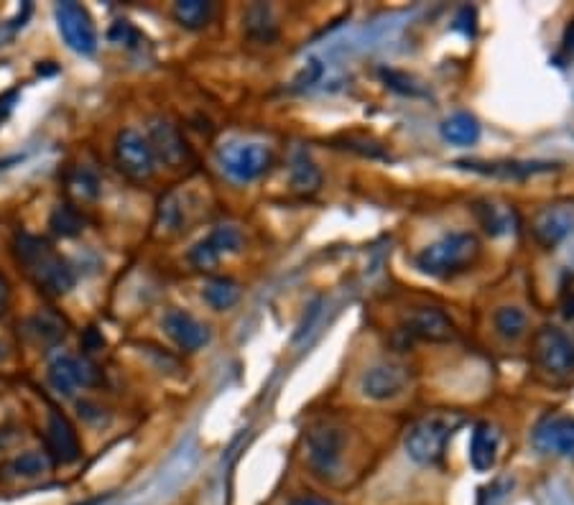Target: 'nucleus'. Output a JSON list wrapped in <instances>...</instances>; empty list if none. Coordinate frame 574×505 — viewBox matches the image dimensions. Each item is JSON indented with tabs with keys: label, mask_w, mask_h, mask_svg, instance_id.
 Returning a JSON list of instances; mask_svg holds the SVG:
<instances>
[{
	"label": "nucleus",
	"mask_w": 574,
	"mask_h": 505,
	"mask_svg": "<svg viewBox=\"0 0 574 505\" xmlns=\"http://www.w3.org/2000/svg\"><path fill=\"white\" fill-rule=\"evenodd\" d=\"M13 256L41 291L52 296L67 294L74 286V271L44 238L31 233H16Z\"/></svg>",
	"instance_id": "f257e3e1"
},
{
	"label": "nucleus",
	"mask_w": 574,
	"mask_h": 505,
	"mask_svg": "<svg viewBox=\"0 0 574 505\" xmlns=\"http://www.w3.org/2000/svg\"><path fill=\"white\" fill-rule=\"evenodd\" d=\"M480 258V240L472 233H449L437 243L427 245L416 256V268L434 279H452L465 273Z\"/></svg>",
	"instance_id": "f03ea898"
},
{
	"label": "nucleus",
	"mask_w": 574,
	"mask_h": 505,
	"mask_svg": "<svg viewBox=\"0 0 574 505\" xmlns=\"http://www.w3.org/2000/svg\"><path fill=\"white\" fill-rule=\"evenodd\" d=\"M460 424L462 416L455 411H437V414L424 416L406 434V452L419 465H437Z\"/></svg>",
	"instance_id": "7ed1b4c3"
},
{
	"label": "nucleus",
	"mask_w": 574,
	"mask_h": 505,
	"mask_svg": "<svg viewBox=\"0 0 574 505\" xmlns=\"http://www.w3.org/2000/svg\"><path fill=\"white\" fill-rule=\"evenodd\" d=\"M220 159L222 171L238 184H248L256 182L258 176L266 174L271 169V151L268 146L256 141H230L220 148Z\"/></svg>",
	"instance_id": "20e7f679"
},
{
	"label": "nucleus",
	"mask_w": 574,
	"mask_h": 505,
	"mask_svg": "<svg viewBox=\"0 0 574 505\" xmlns=\"http://www.w3.org/2000/svg\"><path fill=\"white\" fill-rule=\"evenodd\" d=\"M54 16H57V26L64 44H67L74 54L92 57V54L97 52L95 23H92L90 13H87L80 3H59V6L54 8Z\"/></svg>",
	"instance_id": "39448f33"
},
{
	"label": "nucleus",
	"mask_w": 574,
	"mask_h": 505,
	"mask_svg": "<svg viewBox=\"0 0 574 505\" xmlns=\"http://www.w3.org/2000/svg\"><path fill=\"white\" fill-rule=\"evenodd\" d=\"M115 164L126 176H131L136 182H143L148 176H154L156 154L148 138H143L133 128H126L115 138Z\"/></svg>",
	"instance_id": "423d86ee"
},
{
	"label": "nucleus",
	"mask_w": 574,
	"mask_h": 505,
	"mask_svg": "<svg viewBox=\"0 0 574 505\" xmlns=\"http://www.w3.org/2000/svg\"><path fill=\"white\" fill-rule=\"evenodd\" d=\"M534 358L554 375L574 373V340L559 327H541L534 335Z\"/></svg>",
	"instance_id": "0eeeda50"
},
{
	"label": "nucleus",
	"mask_w": 574,
	"mask_h": 505,
	"mask_svg": "<svg viewBox=\"0 0 574 505\" xmlns=\"http://www.w3.org/2000/svg\"><path fill=\"white\" fill-rule=\"evenodd\" d=\"M49 383L59 396H74L77 388H90L97 383V368L87 358L59 355L49 363Z\"/></svg>",
	"instance_id": "6e6552de"
},
{
	"label": "nucleus",
	"mask_w": 574,
	"mask_h": 505,
	"mask_svg": "<svg viewBox=\"0 0 574 505\" xmlns=\"http://www.w3.org/2000/svg\"><path fill=\"white\" fill-rule=\"evenodd\" d=\"M531 442L541 454L574 462V419L572 416H549L536 426Z\"/></svg>",
	"instance_id": "1a4fd4ad"
},
{
	"label": "nucleus",
	"mask_w": 574,
	"mask_h": 505,
	"mask_svg": "<svg viewBox=\"0 0 574 505\" xmlns=\"http://www.w3.org/2000/svg\"><path fill=\"white\" fill-rule=\"evenodd\" d=\"M409 381V368L396 363H381L365 370L363 378H360V391L373 401H388V398L401 396L409 388Z\"/></svg>",
	"instance_id": "9d476101"
},
{
	"label": "nucleus",
	"mask_w": 574,
	"mask_h": 505,
	"mask_svg": "<svg viewBox=\"0 0 574 505\" xmlns=\"http://www.w3.org/2000/svg\"><path fill=\"white\" fill-rule=\"evenodd\" d=\"M243 248V233L235 225L215 227L205 240H199L189 250V261L197 268H212L230 253H238Z\"/></svg>",
	"instance_id": "9b49d317"
},
{
	"label": "nucleus",
	"mask_w": 574,
	"mask_h": 505,
	"mask_svg": "<svg viewBox=\"0 0 574 505\" xmlns=\"http://www.w3.org/2000/svg\"><path fill=\"white\" fill-rule=\"evenodd\" d=\"M307 457L314 475L324 477V480L337 475L342 460V434L337 429H314L309 434Z\"/></svg>",
	"instance_id": "f8f14e48"
},
{
	"label": "nucleus",
	"mask_w": 574,
	"mask_h": 505,
	"mask_svg": "<svg viewBox=\"0 0 574 505\" xmlns=\"http://www.w3.org/2000/svg\"><path fill=\"white\" fill-rule=\"evenodd\" d=\"M46 449L57 465H72L80 460L82 447L74 426L69 424L67 416L62 411L52 409L49 411V421H46Z\"/></svg>",
	"instance_id": "ddd939ff"
},
{
	"label": "nucleus",
	"mask_w": 574,
	"mask_h": 505,
	"mask_svg": "<svg viewBox=\"0 0 574 505\" xmlns=\"http://www.w3.org/2000/svg\"><path fill=\"white\" fill-rule=\"evenodd\" d=\"M164 330L184 352H194L210 342V330H207L205 324L197 322L192 314L182 312V309H171V312H166Z\"/></svg>",
	"instance_id": "4468645a"
},
{
	"label": "nucleus",
	"mask_w": 574,
	"mask_h": 505,
	"mask_svg": "<svg viewBox=\"0 0 574 505\" xmlns=\"http://www.w3.org/2000/svg\"><path fill=\"white\" fill-rule=\"evenodd\" d=\"M148 143L154 148V154L159 156L164 164L179 166L187 159V143H184L182 133L171 120L156 118L151 120V128H148Z\"/></svg>",
	"instance_id": "2eb2a0df"
},
{
	"label": "nucleus",
	"mask_w": 574,
	"mask_h": 505,
	"mask_svg": "<svg viewBox=\"0 0 574 505\" xmlns=\"http://www.w3.org/2000/svg\"><path fill=\"white\" fill-rule=\"evenodd\" d=\"M409 335L419 337L424 342H449L455 340V324L442 309L434 307H421L416 309L414 314L409 317Z\"/></svg>",
	"instance_id": "dca6fc26"
},
{
	"label": "nucleus",
	"mask_w": 574,
	"mask_h": 505,
	"mask_svg": "<svg viewBox=\"0 0 574 505\" xmlns=\"http://www.w3.org/2000/svg\"><path fill=\"white\" fill-rule=\"evenodd\" d=\"M534 233L541 245L554 248V245H559L564 238L574 233V212L567 210V207H546L536 217Z\"/></svg>",
	"instance_id": "f3484780"
},
{
	"label": "nucleus",
	"mask_w": 574,
	"mask_h": 505,
	"mask_svg": "<svg viewBox=\"0 0 574 505\" xmlns=\"http://www.w3.org/2000/svg\"><path fill=\"white\" fill-rule=\"evenodd\" d=\"M498 444H501V434L495 432V426L480 421L470 439V465L478 472L493 470L498 460Z\"/></svg>",
	"instance_id": "a211bd4d"
},
{
	"label": "nucleus",
	"mask_w": 574,
	"mask_h": 505,
	"mask_svg": "<svg viewBox=\"0 0 574 505\" xmlns=\"http://www.w3.org/2000/svg\"><path fill=\"white\" fill-rule=\"evenodd\" d=\"M29 335L34 337L39 345H57L64 335H67V322L62 314L52 312V309H41L26 324Z\"/></svg>",
	"instance_id": "6ab92c4d"
},
{
	"label": "nucleus",
	"mask_w": 574,
	"mask_h": 505,
	"mask_svg": "<svg viewBox=\"0 0 574 505\" xmlns=\"http://www.w3.org/2000/svg\"><path fill=\"white\" fill-rule=\"evenodd\" d=\"M442 136L444 141L455 143V146H472L480 138V125L467 113L449 115L442 123Z\"/></svg>",
	"instance_id": "aec40b11"
},
{
	"label": "nucleus",
	"mask_w": 574,
	"mask_h": 505,
	"mask_svg": "<svg viewBox=\"0 0 574 505\" xmlns=\"http://www.w3.org/2000/svg\"><path fill=\"white\" fill-rule=\"evenodd\" d=\"M291 187L296 189V192H317L319 184H322V174H319L317 164H314L312 159H309L304 151H299V154L291 159Z\"/></svg>",
	"instance_id": "412c9836"
},
{
	"label": "nucleus",
	"mask_w": 574,
	"mask_h": 505,
	"mask_svg": "<svg viewBox=\"0 0 574 505\" xmlns=\"http://www.w3.org/2000/svg\"><path fill=\"white\" fill-rule=\"evenodd\" d=\"M202 299L210 304L217 312H225V309L235 307L240 299V286L233 279H212L207 281L205 289H202Z\"/></svg>",
	"instance_id": "4be33fe9"
},
{
	"label": "nucleus",
	"mask_w": 574,
	"mask_h": 505,
	"mask_svg": "<svg viewBox=\"0 0 574 505\" xmlns=\"http://www.w3.org/2000/svg\"><path fill=\"white\" fill-rule=\"evenodd\" d=\"M49 467H52V460H49L46 454L23 452L18 454V457H13V460L3 467V472H6L8 477H23V480H29V477L44 475Z\"/></svg>",
	"instance_id": "5701e85b"
},
{
	"label": "nucleus",
	"mask_w": 574,
	"mask_h": 505,
	"mask_svg": "<svg viewBox=\"0 0 574 505\" xmlns=\"http://www.w3.org/2000/svg\"><path fill=\"white\" fill-rule=\"evenodd\" d=\"M49 227H52V233L59 235V238H77V235L85 230V217L80 215L77 207L57 205L52 217H49Z\"/></svg>",
	"instance_id": "b1692460"
},
{
	"label": "nucleus",
	"mask_w": 574,
	"mask_h": 505,
	"mask_svg": "<svg viewBox=\"0 0 574 505\" xmlns=\"http://www.w3.org/2000/svg\"><path fill=\"white\" fill-rule=\"evenodd\" d=\"M493 324H495V332L503 337V340H518V337H523V332H526V324H529V319H526V312L518 307H501L498 312H495L493 317Z\"/></svg>",
	"instance_id": "393cba45"
},
{
	"label": "nucleus",
	"mask_w": 574,
	"mask_h": 505,
	"mask_svg": "<svg viewBox=\"0 0 574 505\" xmlns=\"http://www.w3.org/2000/svg\"><path fill=\"white\" fill-rule=\"evenodd\" d=\"M212 16V6L205 0H179L174 6V18L184 29H202Z\"/></svg>",
	"instance_id": "a878e982"
},
{
	"label": "nucleus",
	"mask_w": 574,
	"mask_h": 505,
	"mask_svg": "<svg viewBox=\"0 0 574 505\" xmlns=\"http://www.w3.org/2000/svg\"><path fill=\"white\" fill-rule=\"evenodd\" d=\"M248 34L258 41H271L276 36V26H273L271 11L266 6H253L248 11Z\"/></svg>",
	"instance_id": "bb28decb"
},
{
	"label": "nucleus",
	"mask_w": 574,
	"mask_h": 505,
	"mask_svg": "<svg viewBox=\"0 0 574 505\" xmlns=\"http://www.w3.org/2000/svg\"><path fill=\"white\" fill-rule=\"evenodd\" d=\"M478 217L490 235H501L511 230V212L503 210V207H495V205L480 207Z\"/></svg>",
	"instance_id": "cd10ccee"
},
{
	"label": "nucleus",
	"mask_w": 574,
	"mask_h": 505,
	"mask_svg": "<svg viewBox=\"0 0 574 505\" xmlns=\"http://www.w3.org/2000/svg\"><path fill=\"white\" fill-rule=\"evenodd\" d=\"M69 187H72V192L77 194V197L95 199L97 194H100V179H97V174L92 169H77L72 174V179H69Z\"/></svg>",
	"instance_id": "c85d7f7f"
},
{
	"label": "nucleus",
	"mask_w": 574,
	"mask_h": 505,
	"mask_svg": "<svg viewBox=\"0 0 574 505\" xmlns=\"http://www.w3.org/2000/svg\"><path fill=\"white\" fill-rule=\"evenodd\" d=\"M182 220L184 212L179 197L177 194H166L159 205V222L166 227V230H179V227H182Z\"/></svg>",
	"instance_id": "c756f323"
},
{
	"label": "nucleus",
	"mask_w": 574,
	"mask_h": 505,
	"mask_svg": "<svg viewBox=\"0 0 574 505\" xmlns=\"http://www.w3.org/2000/svg\"><path fill=\"white\" fill-rule=\"evenodd\" d=\"M110 39H113L115 44L133 46V41L138 39V34L131 29V23L128 21H115V26L110 29Z\"/></svg>",
	"instance_id": "7c9ffc66"
},
{
	"label": "nucleus",
	"mask_w": 574,
	"mask_h": 505,
	"mask_svg": "<svg viewBox=\"0 0 574 505\" xmlns=\"http://www.w3.org/2000/svg\"><path fill=\"white\" fill-rule=\"evenodd\" d=\"M18 103V90H8L0 95V125L6 123L8 115L13 113V108H16Z\"/></svg>",
	"instance_id": "2f4dec72"
},
{
	"label": "nucleus",
	"mask_w": 574,
	"mask_h": 505,
	"mask_svg": "<svg viewBox=\"0 0 574 505\" xmlns=\"http://www.w3.org/2000/svg\"><path fill=\"white\" fill-rule=\"evenodd\" d=\"M77 409H80L82 419H87V421H103V409H100V406H95V403L80 401V403H77Z\"/></svg>",
	"instance_id": "473e14b6"
},
{
	"label": "nucleus",
	"mask_w": 574,
	"mask_h": 505,
	"mask_svg": "<svg viewBox=\"0 0 574 505\" xmlns=\"http://www.w3.org/2000/svg\"><path fill=\"white\" fill-rule=\"evenodd\" d=\"M8 301H11V286H8V281L0 276V314L8 309Z\"/></svg>",
	"instance_id": "72a5a7b5"
},
{
	"label": "nucleus",
	"mask_w": 574,
	"mask_h": 505,
	"mask_svg": "<svg viewBox=\"0 0 574 505\" xmlns=\"http://www.w3.org/2000/svg\"><path fill=\"white\" fill-rule=\"evenodd\" d=\"M85 347H87V350H97V347H103V337H97L95 330H87Z\"/></svg>",
	"instance_id": "f704fd0d"
},
{
	"label": "nucleus",
	"mask_w": 574,
	"mask_h": 505,
	"mask_svg": "<svg viewBox=\"0 0 574 505\" xmlns=\"http://www.w3.org/2000/svg\"><path fill=\"white\" fill-rule=\"evenodd\" d=\"M291 505H327L324 500H317V498H302V500H296V503H291Z\"/></svg>",
	"instance_id": "c9c22d12"
},
{
	"label": "nucleus",
	"mask_w": 574,
	"mask_h": 505,
	"mask_svg": "<svg viewBox=\"0 0 574 505\" xmlns=\"http://www.w3.org/2000/svg\"><path fill=\"white\" fill-rule=\"evenodd\" d=\"M564 314H567V317H574V294L564 301Z\"/></svg>",
	"instance_id": "e433bc0d"
},
{
	"label": "nucleus",
	"mask_w": 574,
	"mask_h": 505,
	"mask_svg": "<svg viewBox=\"0 0 574 505\" xmlns=\"http://www.w3.org/2000/svg\"><path fill=\"white\" fill-rule=\"evenodd\" d=\"M3 444H6V437H3V432H0V447H3Z\"/></svg>",
	"instance_id": "4c0bfd02"
}]
</instances>
